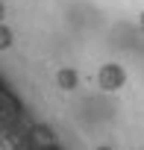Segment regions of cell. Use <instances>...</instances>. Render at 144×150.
I'll return each mask as SVG.
<instances>
[{
    "mask_svg": "<svg viewBox=\"0 0 144 150\" xmlns=\"http://www.w3.org/2000/svg\"><path fill=\"white\" fill-rule=\"evenodd\" d=\"M124 86H126V71H124V65H118V62L100 65V71H97V88H100V91L115 94V91H121Z\"/></svg>",
    "mask_w": 144,
    "mask_h": 150,
    "instance_id": "obj_1",
    "label": "cell"
},
{
    "mask_svg": "<svg viewBox=\"0 0 144 150\" xmlns=\"http://www.w3.org/2000/svg\"><path fill=\"white\" fill-rule=\"evenodd\" d=\"M138 27H141V33H144V9H141V15H138Z\"/></svg>",
    "mask_w": 144,
    "mask_h": 150,
    "instance_id": "obj_2",
    "label": "cell"
},
{
    "mask_svg": "<svg viewBox=\"0 0 144 150\" xmlns=\"http://www.w3.org/2000/svg\"><path fill=\"white\" fill-rule=\"evenodd\" d=\"M94 150H115V147H109V144H100V147H94Z\"/></svg>",
    "mask_w": 144,
    "mask_h": 150,
    "instance_id": "obj_3",
    "label": "cell"
}]
</instances>
